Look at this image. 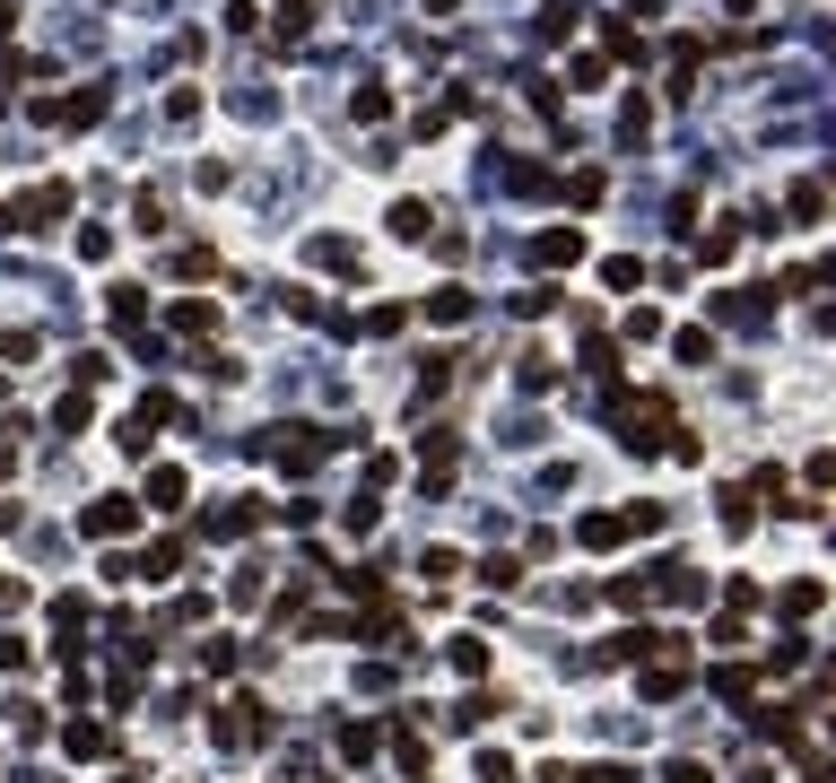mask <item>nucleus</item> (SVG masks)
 I'll return each instance as SVG.
<instances>
[{"instance_id": "1", "label": "nucleus", "mask_w": 836, "mask_h": 783, "mask_svg": "<svg viewBox=\"0 0 836 783\" xmlns=\"http://www.w3.org/2000/svg\"><path fill=\"white\" fill-rule=\"evenodd\" d=\"M261 731H270V714H261L253 696H236V705H219V714H210V740H219V749H253Z\"/></svg>"}, {"instance_id": "2", "label": "nucleus", "mask_w": 836, "mask_h": 783, "mask_svg": "<svg viewBox=\"0 0 836 783\" xmlns=\"http://www.w3.org/2000/svg\"><path fill=\"white\" fill-rule=\"evenodd\" d=\"M131 523H140V505H131V496H97V505L79 514V532H88V540H122Z\"/></svg>"}, {"instance_id": "3", "label": "nucleus", "mask_w": 836, "mask_h": 783, "mask_svg": "<svg viewBox=\"0 0 836 783\" xmlns=\"http://www.w3.org/2000/svg\"><path fill=\"white\" fill-rule=\"evenodd\" d=\"M532 261H549V270L567 261V270H576V261H584V235H576V226H549V235L532 244Z\"/></svg>"}, {"instance_id": "4", "label": "nucleus", "mask_w": 836, "mask_h": 783, "mask_svg": "<svg viewBox=\"0 0 836 783\" xmlns=\"http://www.w3.org/2000/svg\"><path fill=\"white\" fill-rule=\"evenodd\" d=\"M62 749H70V758H114V731H105V723H70Z\"/></svg>"}, {"instance_id": "5", "label": "nucleus", "mask_w": 836, "mask_h": 783, "mask_svg": "<svg viewBox=\"0 0 836 783\" xmlns=\"http://www.w3.org/2000/svg\"><path fill=\"white\" fill-rule=\"evenodd\" d=\"M784 210H793L802 226H820V210H828V192H820V183H793V192H784Z\"/></svg>"}, {"instance_id": "6", "label": "nucleus", "mask_w": 836, "mask_h": 783, "mask_svg": "<svg viewBox=\"0 0 836 783\" xmlns=\"http://www.w3.org/2000/svg\"><path fill=\"white\" fill-rule=\"evenodd\" d=\"M618 540H627L618 514H584V549H618Z\"/></svg>"}, {"instance_id": "7", "label": "nucleus", "mask_w": 836, "mask_h": 783, "mask_svg": "<svg viewBox=\"0 0 836 783\" xmlns=\"http://www.w3.org/2000/svg\"><path fill=\"white\" fill-rule=\"evenodd\" d=\"M427 314H436V323H462V314H471V288H436Z\"/></svg>"}, {"instance_id": "8", "label": "nucleus", "mask_w": 836, "mask_h": 783, "mask_svg": "<svg viewBox=\"0 0 836 783\" xmlns=\"http://www.w3.org/2000/svg\"><path fill=\"white\" fill-rule=\"evenodd\" d=\"M70 374H79V392H88V383H105V374H114V357H105V348H79V357H70Z\"/></svg>"}, {"instance_id": "9", "label": "nucleus", "mask_w": 836, "mask_h": 783, "mask_svg": "<svg viewBox=\"0 0 836 783\" xmlns=\"http://www.w3.org/2000/svg\"><path fill=\"white\" fill-rule=\"evenodd\" d=\"M88 418H97V410H88V392H70V401L53 410V427H62V436H88Z\"/></svg>"}, {"instance_id": "10", "label": "nucleus", "mask_w": 836, "mask_h": 783, "mask_svg": "<svg viewBox=\"0 0 836 783\" xmlns=\"http://www.w3.org/2000/svg\"><path fill=\"white\" fill-rule=\"evenodd\" d=\"M454 671H462V679L488 671V645H479V636H454Z\"/></svg>"}, {"instance_id": "11", "label": "nucleus", "mask_w": 836, "mask_h": 783, "mask_svg": "<svg viewBox=\"0 0 836 783\" xmlns=\"http://www.w3.org/2000/svg\"><path fill=\"white\" fill-rule=\"evenodd\" d=\"M427 226H436V219H427L419 201H392V235H427Z\"/></svg>"}, {"instance_id": "12", "label": "nucleus", "mask_w": 836, "mask_h": 783, "mask_svg": "<svg viewBox=\"0 0 836 783\" xmlns=\"http://www.w3.org/2000/svg\"><path fill=\"white\" fill-rule=\"evenodd\" d=\"M166 122H201V88H175V97H166Z\"/></svg>"}, {"instance_id": "13", "label": "nucleus", "mask_w": 836, "mask_h": 783, "mask_svg": "<svg viewBox=\"0 0 836 783\" xmlns=\"http://www.w3.org/2000/svg\"><path fill=\"white\" fill-rule=\"evenodd\" d=\"M358 332H366V339H392V332H401V305H375V314H366Z\"/></svg>"}, {"instance_id": "14", "label": "nucleus", "mask_w": 836, "mask_h": 783, "mask_svg": "<svg viewBox=\"0 0 836 783\" xmlns=\"http://www.w3.org/2000/svg\"><path fill=\"white\" fill-rule=\"evenodd\" d=\"M479 783H514V758L505 749H479Z\"/></svg>"}, {"instance_id": "15", "label": "nucleus", "mask_w": 836, "mask_h": 783, "mask_svg": "<svg viewBox=\"0 0 836 783\" xmlns=\"http://www.w3.org/2000/svg\"><path fill=\"white\" fill-rule=\"evenodd\" d=\"M662 783H715V775H706L698 758H680V767H671V775H662Z\"/></svg>"}, {"instance_id": "16", "label": "nucleus", "mask_w": 836, "mask_h": 783, "mask_svg": "<svg viewBox=\"0 0 836 783\" xmlns=\"http://www.w3.org/2000/svg\"><path fill=\"white\" fill-rule=\"evenodd\" d=\"M0 671H26V645L18 636H0Z\"/></svg>"}, {"instance_id": "17", "label": "nucleus", "mask_w": 836, "mask_h": 783, "mask_svg": "<svg viewBox=\"0 0 836 783\" xmlns=\"http://www.w3.org/2000/svg\"><path fill=\"white\" fill-rule=\"evenodd\" d=\"M9 26H18V9H9V0H0V35H9Z\"/></svg>"}, {"instance_id": "18", "label": "nucleus", "mask_w": 836, "mask_h": 783, "mask_svg": "<svg viewBox=\"0 0 836 783\" xmlns=\"http://www.w3.org/2000/svg\"><path fill=\"white\" fill-rule=\"evenodd\" d=\"M0 523H9V505H0Z\"/></svg>"}]
</instances>
